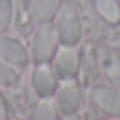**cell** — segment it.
I'll return each mask as SVG.
<instances>
[{"mask_svg": "<svg viewBox=\"0 0 120 120\" xmlns=\"http://www.w3.org/2000/svg\"><path fill=\"white\" fill-rule=\"evenodd\" d=\"M56 32L64 46H76L81 37L79 14L72 5H62L56 12Z\"/></svg>", "mask_w": 120, "mask_h": 120, "instance_id": "obj_1", "label": "cell"}, {"mask_svg": "<svg viewBox=\"0 0 120 120\" xmlns=\"http://www.w3.org/2000/svg\"><path fill=\"white\" fill-rule=\"evenodd\" d=\"M58 32L49 23H41L34 37V58L37 64H46L55 56L58 44Z\"/></svg>", "mask_w": 120, "mask_h": 120, "instance_id": "obj_2", "label": "cell"}, {"mask_svg": "<svg viewBox=\"0 0 120 120\" xmlns=\"http://www.w3.org/2000/svg\"><path fill=\"white\" fill-rule=\"evenodd\" d=\"M53 64H55V71L60 78L71 79V78L76 76V72L79 69V53L72 46L62 48L55 53Z\"/></svg>", "mask_w": 120, "mask_h": 120, "instance_id": "obj_3", "label": "cell"}, {"mask_svg": "<svg viewBox=\"0 0 120 120\" xmlns=\"http://www.w3.org/2000/svg\"><path fill=\"white\" fill-rule=\"evenodd\" d=\"M32 85L39 97L48 99L56 90V74L46 64H39V67L34 71V76H32Z\"/></svg>", "mask_w": 120, "mask_h": 120, "instance_id": "obj_4", "label": "cell"}, {"mask_svg": "<svg viewBox=\"0 0 120 120\" xmlns=\"http://www.w3.org/2000/svg\"><path fill=\"white\" fill-rule=\"evenodd\" d=\"M79 104H81V90L74 81H67L62 85L56 97V108L64 115H72L78 111Z\"/></svg>", "mask_w": 120, "mask_h": 120, "instance_id": "obj_5", "label": "cell"}, {"mask_svg": "<svg viewBox=\"0 0 120 120\" xmlns=\"http://www.w3.org/2000/svg\"><path fill=\"white\" fill-rule=\"evenodd\" d=\"M0 60L9 65H25L28 62V53L16 39L0 37Z\"/></svg>", "mask_w": 120, "mask_h": 120, "instance_id": "obj_6", "label": "cell"}, {"mask_svg": "<svg viewBox=\"0 0 120 120\" xmlns=\"http://www.w3.org/2000/svg\"><path fill=\"white\" fill-rule=\"evenodd\" d=\"M92 99L102 111L113 116H120V90H113L108 86H97L92 94Z\"/></svg>", "mask_w": 120, "mask_h": 120, "instance_id": "obj_7", "label": "cell"}, {"mask_svg": "<svg viewBox=\"0 0 120 120\" xmlns=\"http://www.w3.org/2000/svg\"><path fill=\"white\" fill-rule=\"evenodd\" d=\"M60 9V0H32V18L35 23H48Z\"/></svg>", "mask_w": 120, "mask_h": 120, "instance_id": "obj_8", "label": "cell"}, {"mask_svg": "<svg viewBox=\"0 0 120 120\" xmlns=\"http://www.w3.org/2000/svg\"><path fill=\"white\" fill-rule=\"evenodd\" d=\"M95 7L99 14L109 23L120 21V4L118 0H95Z\"/></svg>", "mask_w": 120, "mask_h": 120, "instance_id": "obj_9", "label": "cell"}, {"mask_svg": "<svg viewBox=\"0 0 120 120\" xmlns=\"http://www.w3.org/2000/svg\"><path fill=\"white\" fill-rule=\"evenodd\" d=\"M56 106L51 101H42L35 108L32 120H56Z\"/></svg>", "mask_w": 120, "mask_h": 120, "instance_id": "obj_10", "label": "cell"}, {"mask_svg": "<svg viewBox=\"0 0 120 120\" xmlns=\"http://www.w3.org/2000/svg\"><path fill=\"white\" fill-rule=\"evenodd\" d=\"M104 71L108 79L120 90V56H115V58H109L104 64Z\"/></svg>", "mask_w": 120, "mask_h": 120, "instance_id": "obj_11", "label": "cell"}, {"mask_svg": "<svg viewBox=\"0 0 120 120\" xmlns=\"http://www.w3.org/2000/svg\"><path fill=\"white\" fill-rule=\"evenodd\" d=\"M16 81H18V72L4 60H0V86H11Z\"/></svg>", "mask_w": 120, "mask_h": 120, "instance_id": "obj_12", "label": "cell"}, {"mask_svg": "<svg viewBox=\"0 0 120 120\" xmlns=\"http://www.w3.org/2000/svg\"><path fill=\"white\" fill-rule=\"evenodd\" d=\"M12 19V2L11 0H0V34L7 30Z\"/></svg>", "mask_w": 120, "mask_h": 120, "instance_id": "obj_13", "label": "cell"}, {"mask_svg": "<svg viewBox=\"0 0 120 120\" xmlns=\"http://www.w3.org/2000/svg\"><path fill=\"white\" fill-rule=\"evenodd\" d=\"M5 118H7V106H5L4 95L0 94V120H5Z\"/></svg>", "mask_w": 120, "mask_h": 120, "instance_id": "obj_14", "label": "cell"}, {"mask_svg": "<svg viewBox=\"0 0 120 120\" xmlns=\"http://www.w3.org/2000/svg\"><path fill=\"white\" fill-rule=\"evenodd\" d=\"M64 120H79V118L74 115V113H72V115H65V118H64Z\"/></svg>", "mask_w": 120, "mask_h": 120, "instance_id": "obj_15", "label": "cell"}, {"mask_svg": "<svg viewBox=\"0 0 120 120\" xmlns=\"http://www.w3.org/2000/svg\"><path fill=\"white\" fill-rule=\"evenodd\" d=\"M109 120H120V118H116V116H115V118H109Z\"/></svg>", "mask_w": 120, "mask_h": 120, "instance_id": "obj_16", "label": "cell"}]
</instances>
